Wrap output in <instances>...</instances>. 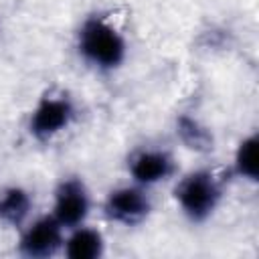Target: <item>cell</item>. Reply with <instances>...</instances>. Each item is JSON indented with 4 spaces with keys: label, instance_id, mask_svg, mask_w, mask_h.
Masks as SVG:
<instances>
[{
    "label": "cell",
    "instance_id": "obj_11",
    "mask_svg": "<svg viewBox=\"0 0 259 259\" xmlns=\"http://www.w3.org/2000/svg\"><path fill=\"white\" fill-rule=\"evenodd\" d=\"M259 134L251 132L245 138L239 140L235 152H233V162L231 170L237 178L255 184L259 180Z\"/></svg>",
    "mask_w": 259,
    "mask_h": 259
},
{
    "label": "cell",
    "instance_id": "obj_4",
    "mask_svg": "<svg viewBox=\"0 0 259 259\" xmlns=\"http://www.w3.org/2000/svg\"><path fill=\"white\" fill-rule=\"evenodd\" d=\"M152 210H154V200H152L150 188H144L136 182L111 188L101 202L103 217L109 223L125 229L146 223Z\"/></svg>",
    "mask_w": 259,
    "mask_h": 259
},
{
    "label": "cell",
    "instance_id": "obj_5",
    "mask_svg": "<svg viewBox=\"0 0 259 259\" xmlns=\"http://www.w3.org/2000/svg\"><path fill=\"white\" fill-rule=\"evenodd\" d=\"M91 210H93V196L83 176L67 174L55 184L51 214L63 225L65 231L87 223Z\"/></svg>",
    "mask_w": 259,
    "mask_h": 259
},
{
    "label": "cell",
    "instance_id": "obj_6",
    "mask_svg": "<svg viewBox=\"0 0 259 259\" xmlns=\"http://www.w3.org/2000/svg\"><path fill=\"white\" fill-rule=\"evenodd\" d=\"M125 170L132 182L144 188H152V186L172 180L178 172V162L174 154L166 148L140 146L127 154Z\"/></svg>",
    "mask_w": 259,
    "mask_h": 259
},
{
    "label": "cell",
    "instance_id": "obj_8",
    "mask_svg": "<svg viewBox=\"0 0 259 259\" xmlns=\"http://www.w3.org/2000/svg\"><path fill=\"white\" fill-rule=\"evenodd\" d=\"M34 210V196L22 184H8L0 188V225L20 231Z\"/></svg>",
    "mask_w": 259,
    "mask_h": 259
},
{
    "label": "cell",
    "instance_id": "obj_9",
    "mask_svg": "<svg viewBox=\"0 0 259 259\" xmlns=\"http://www.w3.org/2000/svg\"><path fill=\"white\" fill-rule=\"evenodd\" d=\"M105 243L107 241L97 227L83 223L65 233L61 255L67 259H101L105 255Z\"/></svg>",
    "mask_w": 259,
    "mask_h": 259
},
{
    "label": "cell",
    "instance_id": "obj_10",
    "mask_svg": "<svg viewBox=\"0 0 259 259\" xmlns=\"http://www.w3.org/2000/svg\"><path fill=\"white\" fill-rule=\"evenodd\" d=\"M174 134L178 142L194 154H210L214 150L212 130L192 113H178L174 119Z\"/></svg>",
    "mask_w": 259,
    "mask_h": 259
},
{
    "label": "cell",
    "instance_id": "obj_7",
    "mask_svg": "<svg viewBox=\"0 0 259 259\" xmlns=\"http://www.w3.org/2000/svg\"><path fill=\"white\" fill-rule=\"evenodd\" d=\"M65 229L63 225L51 214H40L30 219L18 235L16 253L26 259H49L63 251L65 243Z\"/></svg>",
    "mask_w": 259,
    "mask_h": 259
},
{
    "label": "cell",
    "instance_id": "obj_1",
    "mask_svg": "<svg viewBox=\"0 0 259 259\" xmlns=\"http://www.w3.org/2000/svg\"><path fill=\"white\" fill-rule=\"evenodd\" d=\"M75 53L91 71L109 75L123 67L130 45L121 28L109 16L91 12L75 30Z\"/></svg>",
    "mask_w": 259,
    "mask_h": 259
},
{
    "label": "cell",
    "instance_id": "obj_3",
    "mask_svg": "<svg viewBox=\"0 0 259 259\" xmlns=\"http://www.w3.org/2000/svg\"><path fill=\"white\" fill-rule=\"evenodd\" d=\"M79 109L75 99L65 91H49L36 99L28 117L26 132L38 144H49L65 134L77 121Z\"/></svg>",
    "mask_w": 259,
    "mask_h": 259
},
{
    "label": "cell",
    "instance_id": "obj_2",
    "mask_svg": "<svg viewBox=\"0 0 259 259\" xmlns=\"http://www.w3.org/2000/svg\"><path fill=\"white\" fill-rule=\"evenodd\" d=\"M172 198L188 223L202 225L212 219L223 204L225 182L208 166L192 168L176 180L172 188Z\"/></svg>",
    "mask_w": 259,
    "mask_h": 259
}]
</instances>
